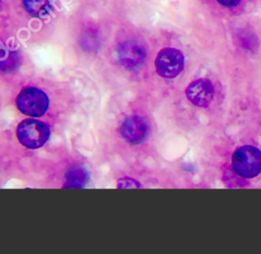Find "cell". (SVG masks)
I'll use <instances>...</instances> for the list:
<instances>
[{"label":"cell","mask_w":261,"mask_h":254,"mask_svg":"<svg viewBox=\"0 0 261 254\" xmlns=\"http://www.w3.org/2000/svg\"><path fill=\"white\" fill-rule=\"evenodd\" d=\"M18 142L28 149H38L45 145L50 137L47 123L35 118L21 120L16 128Z\"/></svg>","instance_id":"6da1fadb"},{"label":"cell","mask_w":261,"mask_h":254,"mask_svg":"<svg viewBox=\"0 0 261 254\" xmlns=\"http://www.w3.org/2000/svg\"><path fill=\"white\" fill-rule=\"evenodd\" d=\"M231 165L234 172L240 176L255 177L261 171V151L251 145L242 146L233 152Z\"/></svg>","instance_id":"7a4b0ae2"},{"label":"cell","mask_w":261,"mask_h":254,"mask_svg":"<svg viewBox=\"0 0 261 254\" xmlns=\"http://www.w3.org/2000/svg\"><path fill=\"white\" fill-rule=\"evenodd\" d=\"M15 104L20 113L30 117H40L47 112L49 99L42 90L27 87L17 94Z\"/></svg>","instance_id":"3957f363"},{"label":"cell","mask_w":261,"mask_h":254,"mask_svg":"<svg viewBox=\"0 0 261 254\" xmlns=\"http://www.w3.org/2000/svg\"><path fill=\"white\" fill-rule=\"evenodd\" d=\"M185 56L176 48L161 49L155 59L157 73L164 79H174L184 69Z\"/></svg>","instance_id":"277c9868"},{"label":"cell","mask_w":261,"mask_h":254,"mask_svg":"<svg viewBox=\"0 0 261 254\" xmlns=\"http://www.w3.org/2000/svg\"><path fill=\"white\" fill-rule=\"evenodd\" d=\"M119 133L124 141L133 145H138L148 138L150 134V125L144 117L132 115L122 121L119 128Z\"/></svg>","instance_id":"5b68a950"},{"label":"cell","mask_w":261,"mask_h":254,"mask_svg":"<svg viewBox=\"0 0 261 254\" xmlns=\"http://www.w3.org/2000/svg\"><path fill=\"white\" fill-rule=\"evenodd\" d=\"M119 62L127 69L139 68L146 59V50L137 41L128 40L120 43L117 47Z\"/></svg>","instance_id":"8992f818"},{"label":"cell","mask_w":261,"mask_h":254,"mask_svg":"<svg viewBox=\"0 0 261 254\" xmlns=\"http://www.w3.org/2000/svg\"><path fill=\"white\" fill-rule=\"evenodd\" d=\"M188 100L195 106L206 107L214 97V87L207 79H198L192 82L186 89Z\"/></svg>","instance_id":"52a82bcc"},{"label":"cell","mask_w":261,"mask_h":254,"mask_svg":"<svg viewBox=\"0 0 261 254\" xmlns=\"http://www.w3.org/2000/svg\"><path fill=\"white\" fill-rule=\"evenodd\" d=\"M23 9L33 17L43 18L51 9V0H21Z\"/></svg>","instance_id":"ba28073f"},{"label":"cell","mask_w":261,"mask_h":254,"mask_svg":"<svg viewBox=\"0 0 261 254\" xmlns=\"http://www.w3.org/2000/svg\"><path fill=\"white\" fill-rule=\"evenodd\" d=\"M19 63V57L16 51L0 45V71L10 72L14 70Z\"/></svg>","instance_id":"9c48e42d"},{"label":"cell","mask_w":261,"mask_h":254,"mask_svg":"<svg viewBox=\"0 0 261 254\" xmlns=\"http://www.w3.org/2000/svg\"><path fill=\"white\" fill-rule=\"evenodd\" d=\"M88 180L87 170L82 167H73L65 175V186L69 188H81Z\"/></svg>","instance_id":"30bf717a"},{"label":"cell","mask_w":261,"mask_h":254,"mask_svg":"<svg viewBox=\"0 0 261 254\" xmlns=\"http://www.w3.org/2000/svg\"><path fill=\"white\" fill-rule=\"evenodd\" d=\"M220 6L224 8H234L240 5L242 0H215Z\"/></svg>","instance_id":"8fae6325"},{"label":"cell","mask_w":261,"mask_h":254,"mask_svg":"<svg viewBox=\"0 0 261 254\" xmlns=\"http://www.w3.org/2000/svg\"><path fill=\"white\" fill-rule=\"evenodd\" d=\"M1 1H2V0H0V5H1Z\"/></svg>","instance_id":"7c38bea8"}]
</instances>
